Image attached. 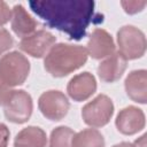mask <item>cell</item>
Wrapping results in <instances>:
<instances>
[{
	"label": "cell",
	"instance_id": "6da1fadb",
	"mask_svg": "<svg viewBox=\"0 0 147 147\" xmlns=\"http://www.w3.org/2000/svg\"><path fill=\"white\" fill-rule=\"evenodd\" d=\"M30 9L44 23L65 33L71 40H80L92 23H102L103 15L95 13L92 0H33Z\"/></svg>",
	"mask_w": 147,
	"mask_h": 147
},
{
	"label": "cell",
	"instance_id": "7a4b0ae2",
	"mask_svg": "<svg viewBox=\"0 0 147 147\" xmlns=\"http://www.w3.org/2000/svg\"><path fill=\"white\" fill-rule=\"evenodd\" d=\"M87 57L88 54L84 46L59 42L46 54L44 67L51 76L61 78L82 68L86 63Z\"/></svg>",
	"mask_w": 147,
	"mask_h": 147
},
{
	"label": "cell",
	"instance_id": "3957f363",
	"mask_svg": "<svg viewBox=\"0 0 147 147\" xmlns=\"http://www.w3.org/2000/svg\"><path fill=\"white\" fill-rule=\"evenodd\" d=\"M29 74L30 62L21 52L13 51L0 59V83L8 88L22 85Z\"/></svg>",
	"mask_w": 147,
	"mask_h": 147
},
{
	"label": "cell",
	"instance_id": "277c9868",
	"mask_svg": "<svg viewBox=\"0 0 147 147\" xmlns=\"http://www.w3.org/2000/svg\"><path fill=\"white\" fill-rule=\"evenodd\" d=\"M118 53L127 60H137L145 55L146 37L145 33L134 25H124L119 28L116 34Z\"/></svg>",
	"mask_w": 147,
	"mask_h": 147
},
{
	"label": "cell",
	"instance_id": "5b68a950",
	"mask_svg": "<svg viewBox=\"0 0 147 147\" xmlns=\"http://www.w3.org/2000/svg\"><path fill=\"white\" fill-rule=\"evenodd\" d=\"M33 101L31 95L24 90H10L5 102L3 113L6 118L15 124L28 122L32 115Z\"/></svg>",
	"mask_w": 147,
	"mask_h": 147
},
{
	"label": "cell",
	"instance_id": "8992f818",
	"mask_svg": "<svg viewBox=\"0 0 147 147\" xmlns=\"http://www.w3.org/2000/svg\"><path fill=\"white\" fill-rule=\"evenodd\" d=\"M114 115L113 100L106 94L96 95L82 108V117L85 124L92 127H102L109 123Z\"/></svg>",
	"mask_w": 147,
	"mask_h": 147
},
{
	"label": "cell",
	"instance_id": "52a82bcc",
	"mask_svg": "<svg viewBox=\"0 0 147 147\" xmlns=\"http://www.w3.org/2000/svg\"><path fill=\"white\" fill-rule=\"evenodd\" d=\"M38 108L47 119L57 122L67 116L70 103L63 92L57 90H49L39 96Z\"/></svg>",
	"mask_w": 147,
	"mask_h": 147
},
{
	"label": "cell",
	"instance_id": "ba28073f",
	"mask_svg": "<svg viewBox=\"0 0 147 147\" xmlns=\"http://www.w3.org/2000/svg\"><path fill=\"white\" fill-rule=\"evenodd\" d=\"M56 37L45 29H40L31 33L30 36L22 38L18 46L20 49L32 57H44L49 49L55 45Z\"/></svg>",
	"mask_w": 147,
	"mask_h": 147
},
{
	"label": "cell",
	"instance_id": "9c48e42d",
	"mask_svg": "<svg viewBox=\"0 0 147 147\" xmlns=\"http://www.w3.org/2000/svg\"><path fill=\"white\" fill-rule=\"evenodd\" d=\"M146 124V118L142 109L136 106H129L119 110L116 116L115 125L124 136H132L140 132Z\"/></svg>",
	"mask_w": 147,
	"mask_h": 147
},
{
	"label": "cell",
	"instance_id": "30bf717a",
	"mask_svg": "<svg viewBox=\"0 0 147 147\" xmlns=\"http://www.w3.org/2000/svg\"><path fill=\"white\" fill-rule=\"evenodd\" d=\"M87 54L94 60L106 59L115 53V42L111 34L105 29H94L90 34L87 45Z\"/></svg>",
	"mask_w": 147,
	"mask_h": 147
},
{
	"label": "cell",
	"instance_id": "8fae6325",
	"mask_svg": "<svg viewBox=\"0 0 147 147\" xmlns=\"http://www.w3.org/2000/svg\"><path fill=\"white\" fill-rule=\"evenodd\" d=\"M95 91L96 79L88 71H84L74 76L67 85L68 95L76 102L87 100L95 93Z\"/></svg>",
	"mask_w": 147,
	"mask_h": 147
},
{
	"label": "cell",
	"instance_id": "7c38bea8",
	"mask_svg": "<svg viewBox=\"0 0 147 147\" xmlns=\"http://www.w3.org/2000/svg\"><path fill=\"white\" fill-rule=\"evenodd\" d=\"M126 65L127 61L118 52H115L100 62L96 69L98 76L105 83H115L123 76Z\"/></svg>",
	"mask_w": 147,
	"mask_h": 147
},
{
	"label": "cell",
	"instance_id": "4fadbf2b",
	"mask_svg": "<svg viewBox=\"0 0 147 147\" xmlns=\"http://www.w3.org/2000/svg\"><path fill=\"white\" fill-rule=\"evenodd\" d=\"M127 96L138 103L147 102V71L145 69L132 70L124 80Z\"/></svg>",
	"mask_w": 147,
	"mask_h": 147
},
{
	"label": "cell",
	"instance_id": "5bb4252c",
	"mask_svg": "<svg viewBox=\"0 0 147 147\" xmlns=\"http://www.w3.org/2000/svg\"><path fill=\"white\" fill-rule=\"evenodd\" d=\"M10 25L16 36L25 38L37 31L38 22L28 13V10L21 3H17L11 9Z\"/></svg>",
	"mask_w": 147,
	"mask_h": 147
},
{
	"label": "cell",
	"instance_id": "9a60e30c",
	"mask_svg": "<svg viewBox=\"0 0 147 147\" xmlns=\"http://www.w3.org/2000/svg\"><path fill=\"white\" fill-rule=\"evenodd\" d=\"M46 132L39 126H26L22 129L14 139V147H46Z\"/></svg>",
	"mask_w": 147,
	"mask_h": 147
},
{
	"label": "cell",
	"instance_id": "2e32d148",
	"mask_svg": "<svg viewBox=\"0 0 147 147\" xmlns=\"http://www.w3.org/2000/svg\"><path fill=\"white\" fill-rule=\"evenodd\" d=\"M71 147H105V138L96 129H84L74 134Z\"/></svg>",
	"mask_w": 147,
	"mask_h": 147
},
{
	"label": "cell",
	"instance_id": "e0dca14e",
	"mask_svg": "<svg viewBox=\"0 0 147 147\" xmlns=\"http://www.w3.org/2000/svg\"><path fill=\"white\" fill-rule=\"evenodd\" d=\"M75 131L68 126H57L51 132L48 147H71Z\"/></svg>",
	"mask_w": 147,
	"mask_h": 147
},
{
	"label": "cell",
	"instance_id": "ac0fdd59",
	"mask_svg": "<svg viewBox=\"0 0 147 147\" xmlns=\"http://www.w3.org/2000/svg\"><path fill=\"white\" fill-rule=\"evenodd\" d=\"M147 2L146 1H137V0H132V1H121V6L123 7L124 11L129 15H133L137 13H140L144 10V8L146 7Z\"/></svg>",
	"mask_w": 147,
	"mask_h": 147
},
{
	"label": "cell",
	"instance_id": "d6986e66",
	"mask_svg": "<svg viewBox=\"0 0 147 147\" xmlns=\"http://www.w3.org/2000/svg\"><path fill=\"white\" fill-rule=\"evenodd\" d=\"M14 46V39L8 30L0 26V55L9 51Z\"/></svg>",
	"mask_w": 147,
	"mask_h": 147
},
{
	"label": "cell",
	"instance_id": "ffe728a7",
	"mask_svg": "<svg viewBox=\"0 0 147 147\" xmlns=\"http://www.w3.org/2000/svg\"><path fill=\"white\" fill-rule=\"evenodd\" d=\"M11 18V9L8 3L5 1H0V26L8 23Z\"/></svg>",
	"mask_w": 147,
	"mask_h": 147
},
{
	"label": "cell",
	"instance_id": "44dd1931",
	"mask_svg": "<svg viewBox=\"0 0 147 147\" xmlns=\"http://www.w3.org/2000/svg\"><path fill=\"white\" fill-rule=\"evenodd\" d=\"M10 132L6 124L0 123V147H7L9 141Z\"/></svg>",
	"mask_w": 147,
	"mask_h": 147
},
{
	"label": "cell",
	"instance_id": "7402d4cb",
	"mask_svg": "<svg viewBox=\"0 0 147 147\" xmlns=\"http://www.w3.org/2000/svg\"><path fill=\"white\" fill-rule=\"evenodd\" d=\"M9 88L7 86H5L2 83H0V106H3V102L9 93Z\"/></svg>",
	"mask_w": 147,
	"mask_h": 147
},
{
	"label": "cell",
	"instance_id": "603a6c76",
	"mask_svg": "<svg viewBox=\"0 0 147 147\" xmlns=\"http://www.w3.org/2000/svg\"><path fill=\"white\" fill-rule=\"evenodd\" d=\"M113 147H137V146L134 144H131V142H121V144L114 145Z\"/></svg>",
	"mask_w": 147,
	"mask_h": 147
}]
</instances>
